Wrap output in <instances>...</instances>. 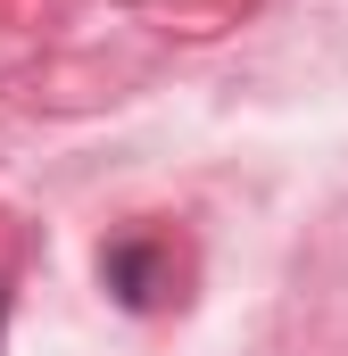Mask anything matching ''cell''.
I'll use <instances>...</instances> for the list:
<instances>
[{"instance_id": "obj_1", "label": "cell", "mask_w": 348, "mask_h": 356, "mask_svg": "<svg viewBox=\"0 0 348 356\" xmlns=\"http://www.w3.org/2000/svg\"><path fill=\"white\" fill-rule=\"evenodd\" d=\"M100 273H108V290H116L125 307H150V298H158V249H150V241H116V249L100 257Z\"/></svg>"}, {"instance_id": "obj_2", "label": "cell", "mask_w": 348, "mask_h": 356, "mask_svg": "<svg viewBox=\"0 0 348 356\" xmlns=\"http://www.w3.org/2000/svg\"><path fill=\"white\" fill-rule=\"evenodd\" d=\"M0 323H8V282H0Z\"/></svg>"}]
</instances>
